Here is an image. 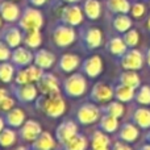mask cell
<instances>
[{
  "instance_id": "1",
  "label": "cell",
  "mask_w": 150,
  "mask_h": 150,
  "mask_svg": "<svg viewBox=\"0 0 150 150\" xmlns=\"http://www.w3.org/2000/svg\"><path fill=\"white\" fill-rule=\"evenodd\" d=\"M36 107L50 119H58L66 112V101L61 96V92L41 95L37 98Z\"/></svg>"
},
{
  "instance_id": "2",
  "label": "cell",
  "mask_w": 150,
  "mask_h": 150,
  "mask_svg": "<svg viewBox=\"0 0 150 150\" xmlns=\"http://www.w3.org/2000/svg\"><path fill=\"white\" fill-rule=\"evenodd\" d=\"M63 93L67 98H80L88 90V83L83 73L70 74L62 83Z\"/></svg>"
},
{
  "instance_id": "3",
  "label": "cell",
  "mask_w": 150,
  "mask_h": 150,
  "mask_svg": "<svg viewBox=\"0 0 150 150\" xmlns=\"http://www.w3.org/2000/svg\"><path fill=\"white\" fill-rule=\"evenodd\" d=\"M17 24L24 32L41 29L44 26V15L37 7L26 5L21 11V16L18 18Z\"/></svg>"
},
{
  "instance_id": "4",
  "label": "cell",
  "mask_w": 150,
  "mask_h": 150,
  "mask_svg": "<svg viewBox=\"0 0 150 150\" xmlns=\"http://www.w3.org/2000/svg\"><path fill=\"white\" fill-rule=\"evenodd\" d=\"M74 28L75 26L67 25V24L59 21L52 30V40L55 46L61 47V49H66V47L71 46L76 41L78 36Z\"/></svg>"
},
{
  "instance_id": "5",
  "label": "cell",
  "mask_w": 150,
  "mask_h": 150,
  "mask_svg": "<svg viewBox=\"0 0 150 150\" xmlns=\"http://www.w3.org/2000/svg\"><path fill=\"white\" fill-rule=\"evenodd\" d=\"M80 44L86 52L99 49L103 45V32L98 26H83L80 29Z\"/></svg>"
},
{
  "instance_id": "6",
  "label": "cell",
  "mask_w": 150,
  "mask_h": 150,
  "mask_svg": "<svg viewBox=\"0 0 150 150\" xmlns=\"http://www.w3.org/2000/svg\"><path fill=\"white\" fill-rule=\"evenodd\" d=\"M101 108L96 105V103L93 101H87L83 103L82 105H79V108L76 109V121L80 125H92L96 121H99L101 117Z\"/></svg>"
},
{
  "instance_id": "7",
  "label": "cell",
  "mask_w": 150,
  "mask_h": 150,
  "mask_svg": "<svg viewBox=\"0 0 150 150\" xmlns=\"http://www.w3.org/2000/svg\"><path fill=\"white\" fill-rule=\"evenodd\" d=\"M119 63L124 70H133L138 71L144 67L145 63V55L142 54V52H140L138 49L130 47L127 50L124 55L119 58Z\"/></svg>"
},
{
  "instance_id": "8",
  "label": "cell",
  "mask_w": 150,
  "mask_h": 150,
  "mask_svg": "<svg viewBox=\"0 0 150 150\" xmlns=\"http://www.w3.org/2000/svg\"><path fill=\"white\" fill-rule=\"evenodd\" d=\"M12 95L16 100L20 103H33L38 98V88L34 83H26V84H16L11 88Z\"/></svg>"
},
{
  "instance_id": "9",
  "label": "cell",
  "mask_w": 150,
  "mask_h": 150,
  "mask_svg": "<svg viewBox=\"0 0 150 150\" xmlns=\"http://www.w3.org/2000/svg\"><path fill=\"white\" fill-rule=\"evenodd\" d=\"M115 98V90L112 86L104 82H98L90 91V100L96 104H105Z\"/></svg>"
},
{
  "instance_id": "10",
  "label": "cell",
  "mask_w": 150,
  "mask_h": 150,
  "mask_svg": "<svg viewBox=\"0 0 150 150\" xmlns=\"http://www.w3.org/2000/svg\"><path fill=\"white\" fill-rule=\"evenodd\" d=\"M59 18L61 23H65L71 26H79L83 23L84 13H83L82 7H79L78 4H66L61 9Z\"/></svg>"
},
{
  "instance_id": "11",
  "label": "cell",
  "mask_w": 150,
  "mask_h": 150,
  "mask_svg": "<svg viewBox=\"0 0 150 150\" xmlns=\"http://www.w3.org/2000/svg\"><path fill=\"white\" fill-rule=\"evenodd\" d=\"M78 130H79V128H78L76 122L73 121V120H65L61 124H58L57 128H55V133H54L55 140L62 146L70 138H73L76 133H79Z\"/></svg>"
},
{
  "instance_id": "12",
  "label": "cell",
  "mask_w": 150,
  "mask_h": 150,
  "mask_svg": "<svg viewBox=\"0 0 150 150\" xmlns=\"http://www.w3.org/2000/svg\"><path fill=\"white\" fill-rule=\"evenodd\" d=\"M104 69V63L103 59L100 58V55H91V57L86 58L82 62V73L86 75L87 78H91V79H95L99 75L103 73Z\"/></svg>"
},
{
  "instance_id": "13",
  "label": "cell",
  "mask_w": 150,
  "mask_h": 150,
  "mask_svg": "<svg viewBox=\"0 0 150 150\" xmlns=\"http://www.w3.org/2000/svg\"><path fill=\"white\" fill-rule=\"evenodd\" d=\"M44 130H42V127L38 121H36V120H25V122L20 127L18 137L23 141H25V142L32 144L34 140H37V137Z\"/></svg>"
},
{
  "instance_id": "14",
  "label": "cell",
  "mask_w": 150,
  "mask_h": 150,
  "mask_svg": "<svg viewBox=\"0 0 150 150\" xmlns=\"http://www.w3.org/2000/svg\"><path fill=\"white\" fill-rule=\"evenodd\" d=\"M34 59V53L26 46H18L12 49V55H11V62L17 69H23L26 66L32 65Z\"/></svg>"
},
{
  "instance_id": "15",
  "label": "cell",
  "mask_w": 150,
  "mask_h": 150,
  "mask_svg": "<svg viewBox=\"0 0 150 150\" xmlns=\"http://www.w3.org/2000/svg\"><path fill=\"white\" fill-rule=\"evenodd\" d=\"M41 95H50V93L61 92L59 90V80L52 73H44L42 78L36 83Z\"/></svg>"
},
{
  "instance_id": "16",
  "label": "cell",
  "mask_w": 150,
  "mask_h": 150,
  "mask_svg": "<svg viewBox=\"0 0 150 150\" xmlns=\"http://www.w3.org/2000/svg\"><path fill=\"white\" fill-rule=\"evenodd\" d=\"M0 16L5 23H17L21 16V9L13 0H1L0 1Z\"/></svg>"
},
{
  "instance_id": "17",
  "label": "cell",
  "mask_w": 150,
  "mask_h": 150,
  "mask_svg": "<svg viewBox=\"0 0 150 150\" xmlns=\"http://www.w3.org/2000/svg\"><path fill=\"white\" fill-rule=\"evenodd\" d=\"M1 40L11 47V49H15L18 47L23 44L24 40V30L20 26H8L3 30L1 33Z\"/></svg>"
},
{
  "instance_id": "18",
  "label": "cell",
  "mask_w": 150,
  "mask_h": 150,
  "mask_svg": "<svg viewBox=\"0 0 150 150\" xmlns=\"http://www.w3.org/2000/svg\"><path fill=\"white\" fill-rule=\"evenodd\" d=\"M138 137H140V128L134 122H125L117 130V138L127 144L136 142Z\"/></svg>"
},
{
  "instance_id": "19",
  "label": "cell",
  "mask_w": 150,
  "mask_h": 150,
  "mask_svg": "<svg viewBox=\"0 0 150 150\" xmlns=\"http://www.w3.org/2000/svg\"><path fill=\"white\" fill-rule=\"evenodd\" d=\"M55 58L54 53H52L50 50L47 49H37L36 53H34V59H33V63L37 65L38 67L44 69V70H49L54 66Z\"/></svg>"
},
{
  "instance_id": "20",
  "label": "cell",
  "mask_w": 150,
  "mask_h": 150,
  "mask_svg": "<svg viewBox=\"0 0 150 150\" xmlns=\"http://www.w3.org/2000/svg\"><path fill=\"white\" fill-rule=\"evenodd\" d=\"M80 66V58L76 54H71V53H65L61 55L59 61H58V69L62 73L66 74H73L76 69Z\"/></svg>"
},
{
  "instance_id": "21",
  "label": "cell",
  "mask_w": 150,
  "mask_h": 150,
  "mask_svg": "<svg viewBox=\"0 0 150 150\" xmlns=\"http://www.w3.org/2000/svg\"><path fill=\"white\" fill-rule=\"evenodd\" d=\"M57 145L55 136L50 132H42L30 145V150H54Z\"/></svg>"
},
{
  "instance_id": "22",
  "label": "cell",
  "mask_w": 150,
  "mask_h": 150,
  "mask_svg": "<svg viewBox=\"0 0 150 150\" xmlns=\"http://www.w3.org/2000/svg\"><path fill=\"white\" fill-rule=\"evenodd\" d=\"M105 49L111 55L120 58L121 55H124L125 53H127V50L129 49V47H128V45L125 44V41H124L122 37L116 36V37H111V38L108 40Z\"/></svg>"
},
{
  "instance_id": "23",
  "label": "cell",
  "mask_w": 150,
  "mask_h": 150,
  "mask_svg": "<svg viewBox=\"0 0 150 150\" xmlns=\"http://www.w3.org/2000/svg\"><path fill=\"white\" fill-rule=\"evenodd\" d=\"M3 117H4L5 125L11 128H20L25 122L26 119L25 112L21 108H12L11 111L5 112V115Z\"/></svg>"
},
{
  "instance_id": "24",
  "label": "cell",
  "mask_w": 150,
  "mask_h": 150,
  "mask_svg": "<svg viewBox=\"0 0 150 150\" xmlns=\"http://www.w3.org/2000/svg\"><path fill=\"white\" fill-rule=\"evenodd\" d=\"M82 9L88 20L96 21L101 16V3L99 0H83Z\"/></svg>"
},
{
  "instance_id": "25",
  "label": "cell",
  "mask_w": 150,
  "mask_h": 150,
  "mask_svg": "<svg viewBox=\"0 0 150 150\" xmlns=\"http://www.w3.org/2000/svg\"><path fill=\"white\" fill-rule=\"evenodd\" d=\"M132 120L140 129H150V109L145 105L136 108L132 115Z\"/></svg>"
},
{
  "instance_id": "26",
  "label": "cell",
  "mask_w": 150,
  "mask_h": 150,
  "mask_svg": "<svg viewBox=\"0 0 150 150\" xmlns=\"http://www.w3.org/2000/svg\"><path fill=\"white\" fill-rule=\"evenodd\" d=\"M98 128L103 132L108 133V134L116 133L119 130V119L115 116H111V115L103 113L100 120L98 121Z\"/></svg>"
},
{
  "instance_id": "27",
  "label": "cell",
  "mask_w": 150,
  "mask_h": 150,
  "mask_svg": "<svg viewBox=\"0 0 150 150\" xmlns=\"http://www.w3.org/2000/svg\"><path fill=\"white\" fill-rule=\"evenodd\" d=\"M111 138L108 137V133L103 130H95L91 134L90 141V149H103V148H111Z\"/></svg>"
},
{
  "instance_id": "28",
  "label": "cell",
  "mask_w": 150,
  "mask_h": 150,
  "mask_svg": "<svg viewBox=\"0 0 150 150\" xmlns=\"http://www.w3.org/2000/svg\"><path fill=\"white\" fill-rule=\"evenodd\" d=\"M115 90V99L121 103H129L134 99V95H136V90L129 86H125L122 83H119L113 87Z\"/></svg>"
},
{
  "instance_id": "29",
  "label": "cell",
  "mask_w": 150,
  "mask_h": 150,
  "mask_svg": "<svg viewBox=\"0 0 150 150\" xmlns=\"http://www.w3.org/2000/svg\"><path fill=\"white\" fill-rule=\"evenodd\" d=\"M23 44L30 50H37L42 44V34L40 29H34V30H26L24 32V40Z\"/></svg>"
},
{
  "instance_id": "30",
  "label": "cell",
  "mask_w": 150,
  "mask_h": 150,
  "mask_svg": "<svg viewBox=\"0 0 150 150\" xmlns=\"http://www.w3.org/2000/svg\"><path fill=\"white\" fill-rule=\"evenodd\" d=\"M88 145H90V141L87 140V137L84 134L76 133L73 138H70L66 144H63L62 149L63 150H87Z\"/></svg>"
},
{
  "instance_id": "31",
  "label": "cell",
  "mask_w": 150,
  "mask_h": 150,
  "mask_svg": "<svg viewBox=\"0 0 150 150\" xmlns=\"http://www.w3.org/2000/svg\"><path fill=\"white\" fill-rule=\"evenodd\" d=\"M133 25L132 18L128 16V13H119L113 17L112 20V26L113 29L117 32V33H122L124 34L125 32H128Z\"/></svg>"
},
{
  "instance_id": "32",
  "label": "cell",
  "mask_w": 150,
  "mask_h": 150,
  "mask_svg": "<svg viewBox=\"0 0 150 150\" xmlns=\"http://www.w3.org/2000/svg\"><path fill=\"white\" fill-rule=\"evenodd\" d=\"M101 113L105 115H111V116H115L117 119L124 116L125 113V107L124 103L119 100H111L108 103H105L103 107H101Z\"/></svg>"
},
{
  "instance_id": "33",
  "label": "cell",
  "mask_w": 150,
  "mask_h": 150,
  "mask_svg": "<svg viewBox=\"0 0 150 150\" xmlns=\"http://www.w3.org/2000/svg\"><path fill=\"white\" fill-rule=\"evenodd\" d=\"M119 83H122V84L129 86V87L137 90L141 86V78H140V75L137 74V71L124 70L119 75Z\"/></svg>"
},
{
  "instance_id": "34",
  "label": "cell",
  "mask_w": 150,
  "mask_h": 150,
  "mask_svg": "<svg viewBox=\"0 0 150 150\" xmlns=\"http://www.w3.org/2000/svg\"><path fill=\"white\" fill-rule=\"evenodd\" d=\"M16 75V66L12 62H0V82L3 83H11L15 80Z\"/></svg>"
},
{
  "instance_id": "35",
  "label": "cell",
  "mask_w": 150,
  "mask_h": 150,
  "mask_svg": "<svg viewBox=\"0 0 150 150\" xmlns=\"http://www.w3.org/2000/svg\"><path fill=\"white\" fill-rule=\"evenodd\" d=\"M129 0H107V8L109 12L119 15V13H129L130 12Z\"/></svg>"
},
{
  "instance_id": "36",
  "label": "cell",
  "mask_w": 150,
  "mask_h": 150,
  "mask_svg": "<svg viewBox=\"0 0 150 150\" xmlns=\"http://www.w3.org/2000/svg\"><path fill=\"white\" fill-rule=\"evenodd\" d=\"M17 141V133L13 130V128L5 127L0 132V146L1 148H11Z\"/></svg>"
},
{
  "instance_id": "37",
  "label": "cell",
  "mask_w": 150,
  "mask_h": 150,
  "mask_svg": "<svg viewBox=\"0 0 150 150\" xmlns=\"http://www.w3.org/2000/svg\"><path fill=\"white\" fill-rule=\"evenodd\" d=\"M134 100L140 105H150V86L141 84L136 91Z\"/></svg>"
},
{
  "instance_id": "38",
  "label": "cell",
  "mask_w": 150,
  "mask_h": 150,
  "mask_svg": "<svg viewBox=\"0 0 150 150\" xmlns=\"http://www.w3.org/2000/svg\"><path fill=\"white\" fill-rule=\"evenodd\" d=\"M122 38H124L125 44L128 45V47H136L138 45V42H140V34H138V32L136 29L130 28L129 30L124 33Z\"/></svg>"
},
{
  "instance_id": "39",
  "label": "cell",
  "mask_w": 150,
  "mask_h": 150,
  "mask_svg": "<svg viewBox=\"0 0 150 150\" xmlns=\"http://www.w3.org/2000/svg\"><path fill=\"white\" fill-rule=\"evenodd\" d=\"M146 12V7L144 3H140V1H136L130 5V16L133 18H141Z\"/></svg>"
},
{
  "instance_id": "40",
  "label": "cell",
  "mask_w": 150,
  "mask_h": 150,
  "mask_svg": "<svg viewBox=\"0 0 150 150\" xmlns=\"http://www.w3.org/2000/svg\"><path fill=\"white\" fill-rule=\"evenodd\" d=\"M15 83H16V84H26V83H32L30 79H29L28 71H26L25 67L18 69V71H16Z\"/></svg>"
},
{
  "instance_id": "41",
  "label": "cell",
  "mask_w": 150,
  "mask_h": 150,
  "mask_svg": "<svg viewBox=\"0 0 150 150\" xmlns=\"http://www.w3.org/2000/svg\"><path fill=\"white\" fill-rule=\"evenodd\" d=\"M11 55H12V49L1 40L0 41V62L11 61Z\"/></svg>"
},
{
  "instance_id": "42",
  "label": "cell",
  "mask_w": 150,
  "mask_h": 150,
  "mask_svg": "<svg viewBox=\"0 0 150 150\" xmlns=\"http://www.w3.org/2000/svg\"><path fill=\"white\" fill-rule=\"evenodd\" d=\"M15 104H16V99L8 95L7 98H5L4 100H3L1 103H0V112L5 113V112L11 111L12 108H15Z\"/></svg>"
},
{
  "instance_id": "43",
  "label": "cell",
  "mask_w": 150,
  "mask_h": 150,
  "mask_svg": "<svg viewBox=\"0 0 150 150\" xmlns=\"http://www.w3.org/2000/svg\"><path fill=\"white\" fill-rule=\"evenodd\" d=\"M111 150H133V149L124 141H117V142L112 144Z\"/></svg>"
},
{
  "instance_id": "44",
  "label": "cell",
  "mask_w": 150,
  "mask_h": 150,
  "mask_svg": "<svg viewBox=\"0 0 150 150\" xmlns=\"http://www.w3.org/2000/svg\"><path fill=\"white\" fill-rule=\"evenodd\" d=\"M49 1V0H28V4L29 5H33V7H37V8H40V7H44L46 3Z\"/></svg>"
},
{
  "instance_id": "45",
  "label": "cell",
  "mask_w": 150,
  "mask_h": 150,
  "mask_svg": "<svg viewBox=\"0 0 150 150\" xmlns=\"http://www.w3.org/2000/svg\"><path fill=\"white\" fill-rule=\"evenodd\" d=\"M8 96V91L5 90V88H3V87H0V103H1L3 100H4L5 98Z\"/></svg>"
},
{
  "instance_id": "46",
  "label": "cell",
  "mask_w": 150,
  "mask_h": 150,
  "mask_svg": "<svg viewBox=\"0 0 150 150\" xmlns=\"http://www.w3.org/2000/svg\"><path fill=\"white\" fill-rule=\"evenodd\" d=\"M145 62L150 67V46L148 47V50H146V53H145Z\"/></svg>"
},
{
  "instance_id": "47",
  "label": "cell",
  "mask_w": 150,
  "mask_h": 150,
  "mask_svg": "<svg viewBox=\"0 0 150 150\" xmlns=\"http://www.w3.org/2000/svg\"><path fill=\"white\" fill-rule=\"evenodd\" d=\"M7 127V125H5V121H4V117H1L0 116V132H1L3 129H4V128Z\"/></svg>"
},
{
  "instance_id": "48",
  "label": "cell",
  "mask_w": 150,
  "mask_h": 150,
  "mask_svg": "<svg viewBox=\"0 0 150 150\" xmlns=\"http://www.w3.org/2000/svg\"><path fill=\"white\" fill-rule=\"evenodd\" d=\"M63 3H66V4H78V3H80L82 0H62Z\"/></svg>"
},
{
  "instance_id": "49",
  "label": "cell",
  "mask_w": 150,
  "mask_h": 150,
  "mask_svg": "<svg viewBox=\"0 0 150 150\" xmlns=\"http://www.w3.org/2000/svg\"><path fill=\"white\" fill-rule=\"evenodd\" d=\"M138 150H150V142H148V144H144L142 146H141Z\"/></svg>"
},
{
  "instance_id": "50",
  "label": "cell",
  "mask_w": 150,
  "mask_h": 150,
  "mask_svg": "<svg viewBox=\"0 0 150 150\" xmlns=\"http://www.w3.org/2000/svg\"><path fill=\"white\" fill-rule=\"evenodd\" d=\"M146 28H148V30L150 32V15H149L148 20H146Z\"/></svg>"
},
{
  "instance_id": "51",
  "label": "cell",
  "mask_w": 150,
  "mask_h": 150,
  "mask_svg": "<svg viewBox=\"0 0 150 150\" xmlns=\"http://www.w3.org/2000/svg\"><path fill=\"white\" fill-rule=\"evenodd\" d=\"M15 150H29L26 146H18V148H16Z\"/></svg>"
},
{
  "instance_id": "52",
  "label": "cell",
  "mask_w": 150,
  "mask_h": 150,
  "mask_svg": "<svg viewBox=\"0 0 150 150\" xmlns=\"http://www.w3.org/2000/svg\"><path fill=\"white\" fill-rule=\"evenodd\" d=\"M145 138H146V141H148V142H150V129H149V132H148V133H146Z\"/></svg>"
},
{
  "instance_id": "53",
  "label": "cell",
  "mask_w": 150,
  "mask_h": 150,
  "mask_svg": "<svg viewBox=\"0 0 150 150\" xmlns=\"http://www.w3.org/2000/svg\"><path fill=\"white\" fill-rule=\"evenodd\" d=\"M90 150H111V148H103V149H90Z\"/></svg>"
},
{
  "instance_id": "54",
  "label": "cell",
  "mask_w": 150,
  "mask_h": 150,
  "mask_svg": "<svg viewBox=\"0 0 150 150\" xmlns=\"http://www.w3.org/2000/svg\"><path fill=\"white\" fill-rule=\"evenodd\" d=\"M3 21H4V20H3V18H1V16H0V28H1V24H3Z\"/></svg>"
}]
</instances>
